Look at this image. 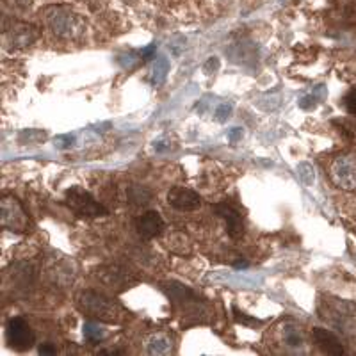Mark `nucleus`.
Returning <instances> with one entry per match:
<instances>
[{"label":"nucleus","mask_w":356,"mask_h":356,"mask_svg":"<svg viewBox=\"0 0 356 356\" xmlns=\"http://www.w3.org/2000/svg\"><path fill=\"white\" fill-rule=\"evenodd\" d=\"M6 337H8V344L13 349H17V351L31 349L36 342V335H34L33 328L22 317H13L9 321L8 328H6Z\"/></svg>","instance_id":"423d86ee"},{"label":"nucleus","mask_w":356,"mask_h":356,"mask_svg":"<svg viewBox=\"0 0 356 356\" xmlns=\"http://www.w3.org/2000/svg\"><path fill=\"white\" fill-rule=\"evenodd\" d=\"M84 2H88V6H91L93 9H98L100 6L106 4L107 0H84Z\"/></svg>","instance_id":"4be33fe9"},{"label":"nucleus","mask_w":356,"mask_h":356,"mask_svg":"<svg viewBox=\"0 0 356 356\" xmlns=\"http://www.w3.org/2000/svg\"><path fill=\"white\" fill-rule=\"evenodd\" d=\"M166 72H168V63L162 59V61L155 63V70H154V82L159 84V82L164 81L166 77Z\"/></svg>","instance_id":"a211bd4d"},{"label":"nucleus","mask_w":356,"mask_h":356,"mask_svg":"<svg viewBox=\"0 0 356 356\" xmlns=\"http://www.w3.org/2000/svg\"><path fill=\"white\" fill-rule=\"evenodd\" d=\"M344 107L349 114L356 116V88L349 89L348 95L344 97Z\"/></svg>","instance_id":"f3484780"},{"label":"nucleus","mask_w":356,"mask_h":356,"mask_svg":"<svg viewBox=\"0 0 356 356\" xmlns=\"http://www.w3.org/2000/svg\"><path fill=\"white\" fill-rule=\"evenodd\" d=\"M234 314H235V319L239 321V323H243V324H250V326H255V324H260V321L250 319V317H248L246 314L239 312V310H237V308H234Z\"/></svg>","instance_id":"6ab92c4d"},{"label":"nucleus","mask_w":356,"mask_h":356,"mask_svg":"<svg viewBox=\"0 0 356 356\" xmlns=\"http://www.w3.org/2000/svg\"><path fill=\"white\" fill-rule=\"evenodd\" d=\"M38 351H40V355H56L57 349L52 344H41Z\"/></svg>","instance_id":"412c9836"},{"label":"nucleus","mask_w":356,"mask_h":356,"mask_svg":"<svg viewBox=\"0 0 356 356\" xmlns=\"http://www.w3.org/2000/svg\"><path fill=\"white\" fill-rule=\"evenodd\" d=\"M241 136H243L241 129H232V132H230V139H232V141H235V139L241 138Z\"/></svg>","instance_id":"5701e85b"},{"label":"nucleus","mask_w":356,"mask_h":356,"mask_svg":"<svg viewBox=\"0 0 356 356\" xmlns=\"http://www.w3.org/2000/svg\"><path fill=\"white\" fill-rule=\"evenodd\" d=\"M65 203L68 205L70 211L79 218H100V216H107V209L102 205L100 202L89 195L88 191L81 189V187H72L66 191Z\"/></svg>","instance_id":"7ed1b4c3"},{"label":"nucleus","mask_w":356,"mask_h":356,"mask_svg":"<svg viewBox=\"0 0 356 356\" xmlns=\"http://www.w3.org/2000/svg\"><path fill=\"white\" fill-rule=\"evenodd\" d=\"M4 36L9 49L17 50L33 44L38 40V36H40V33L33 25L24 24V22H11V29H4Z\"/></svg>","instance_id":"0eeeda50"},{"label":"nucleus","mask_w":356,"mask_h":356,"mask_svg":"<svg viewBox=\"0 0 356 356\" xmlns=\"http://www.w3.org/2000/svg\"><path fill=\"white\" fill-rule=\"evenodd\" d=\"M246 266H248L246 262H237V264H235V267H237V269H239V267H246Z\"/></svg>","instance_id":"b1692460"},{"label":"nucleus","mask_w":356,"mask_h":356,"mask_svg":"<svg viewBox=\"0 0 356 356\" xmlns=\"http://www.w3.org/2000/svg\"><path fill=\"white\" fill-rule=\"evenodd\" d=\"M43 18L47 27L63 40H73V38L81 36V33L84 31V24H82L81 17L70 8H65V6L47 8L43 13Z\"/></svg>","instance_id":"f03ea898"},{"label":"nucleus","mask_w":356,"mask_h":356,"mask_svg":"<svg viewBox=\"0 0 356 356\" xmlns=\"http://www.w3.org/2000/svg\"><path fill=\"white\" fill-rule=\"evenodd\" d=\"M166 222L162 216L155 211H148L136 219V230L141 235L143 239H155L164 232Z\"/></svg>","instance_id":"9b49d317"},{"label":"nucleus","mask_w":356,"mask_h":356,"mask_svg":"<svg viewBox=\"0 0 356 356\" xmlns=\"http://www.w3.org/2000/svg\"><path fill=\"white\" fill-rule=\"evenodd\" d=\"M285 342H287L289 346H301V342H303V337H301L300 330H296V328L285 330Z\"/></svg>","instance_id":"dca6fc26"},{"label":"nucleus","mask_w":356,"mask_h":356,"mask_svg":"<svg viewBox=\"0 0 356 356\" xmlns=\"http://www.w3.org/2000/svg\"><path fill=\"white\" fill-rule=\"evenodd\" d=\"M332 177L342 189H356V162L351 157H339L333 162Z\"/></svg>","instance_id":"9d476101"},{"label":"nucleus","mask_w":356,"mask_h":356,"mask_svg":"<svg viewBox=\"0 0 356 356\" xmlns=\"http://www.w3.org/2000/svg\"><path fill=\"white\" fill-rule=\"evenodd\" d=\"M312 337L316 340V344L323 349L326 355L332 356H342L346 353L344 346L339 340V337L335 333H332L330 330L324 328H314L312 330Z\"/></svg>","instance_id":"f8f14e48"},{"label":"nucleus","mask_w":356,"mask_h":356,"mask_svg":"<svg viewBox=\"0 0 356 356\" xmlns=\"http://www.w3.org/2000/svg\"><path fill=\"white\" fill-rule=\"evenodd\" d=\"M148 351H150L152 355H166V353L171 351L170 340L164 335H155L154 339H152V344L150 348H148Z\"/></svg>","instance_id":"4468645a"},{"label":"nucleus","mask_w":356,"mask_h":356,"mask_svg":"<svg viewBox=\"0 0 356 356\" xmlns=\"http://www.w3.org/2000/svg\"><path fill=\"white\" fill-rule=\"evenodd\" d=\"M84 339L88 340V342H91V344H97V342H100V340L104 339V332H102L100 326H98L97 323H86Z\"/></svg>","instance_id":"2eb2a0df"},{"label":"nucleus","mask_w":356,"mask_h":356,"mask_svg":"<svg viewBox=\"0 0 356 356\" xmlns=\"http://www.w3.org/2000/svg\"><path fill=\"white\" fill-rule=\"evenodd\" d=\"M127 198L138 205H146V203H150L152 193L143 186H130L127 187Z\"/></svg>","instance_id":"ddd939ff"},{"label":"nucleus","mask_w":356,"mask_h":356,"mask_svg":"<svg viewBox=\"0 0 356 356\" xmlns=\"http://www.w3.org/2000/svg\"><path fill=\"white\" fill-rule=\"evenodd\" d=\"M77 307L91 319L107 324H122L129 316V312L118 301L97 291H82L77 296Z\"/></svg>","instance_id":"f257e3e1"},{"label":"nucleus","mask_w":356,"mask_h":356,"mask_svg":"<svg viewBox=\"0 0 356 356\" xmlns=\"http://www.w3.org/2000/svg\"><path fill=\"white\" fill-rule=\"evenodd\" d=\"M214 211L218 212V216H221V218L225 219L228 235H230L232 239L239 241L244 235V232H246V225H244L243 214H241L234 205H230V203L227 202L214 205Z\"/></svg>","instance_id":"1a4fd4ad"},{"label":"nucleus","mask_w":356,"mask_h":356,"mask_svg":"<svg viewBox=\"0 0 356 356\" xmlns=\"http://www.w3.org/2000/svg\"><path fill=\"white\" fill-rule=\"evenodd\" d=\"M0 225L2 228H8L11 232H27L31 227V221L27 218V212L20 205L17 198L4 196L0 202Z\"/></svg>","instance_id":"20e7f679"},{"label":"nucleus","mask_w":356,"mask_h":356,"mask_svg":"<svg viewBox=\"0 0 356 356\" xmlns=\"http://www.w3.org/2000/svg\"><path fill=\"white\" fill-rule=\"evenodd\" d=\"M168 202L180 212H193L202 205V196L189 187H173L168 193Z\"/></svg>","instance_id":"6e6552de"},{"label":"nucleus","mask_w":356,"mask_h":356,"mask_svg":"<svg viewBox=\"0 0 356 356\" xmlns=\"http://www.w3.org/2000/svg\"><path fill=\"white\" fill-rule=\"evenodd\" d=\"M97 278L114 292H123L138 284V276L134 275L129 267L118 266V264L97 269Z\"/></svg>","instance_id":"39448f33"},{"label":"nucleus","mask_w":356,"mask_h":356,"mask_svg":"<svg viewBox=\"0 0 356 356\" xmlns=\"http://www.w3.org/2000/svg\"><path fill=\"white\" fill-rule=\"evenodd\" d=\"M230 113H232V107L230 106H221L216 114H218L219 122H225V120H227V118L230 116Z\"/></svg>","instance_id":"aec40b11"}]
</instances>
